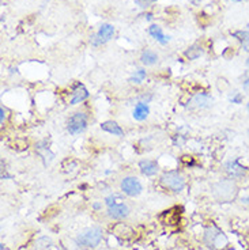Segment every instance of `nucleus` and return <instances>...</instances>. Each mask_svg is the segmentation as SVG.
I'll return each instance as SVG.
<instances>
[{
	"label": "nucleus",
	"mask_w": 249,
	"mask_h": 250,
	"mask_svg": "<svg viewBox=\"0 0 249 250\" xmlns=\"http://www.w3.org/2000/svg\"><path fill=\"white\" fill-rule=\"evenodd\" d=\"M247 109H248V112H249V102H248V104H247Z\"/></svg>",
	"instance_id": "obj_27"
},
{
	"label": "nucleus",
	"mask_w": 249,
	"mask_h": 250,
	"mask_svg": "<svg viewBox=\"0 0 249 250\" xmlns=\"http://www.w3.org/2000/svg\"><path fill=\"white\" fill-rule=\"evenodd\" d=\"M130 215V208L128 206L123 203V201H120V203H116V204H113V206L108 207V216L112 219H124L127 218Z\"/></svg>",
	"instance_id": "obj_9"
},
{
	"label": "nucleus",
	"mask_w": 249,
	"mask_h": 250,
	"mask_svg": "<svg viewBox=\"0 0 249 250\" xmlns=\"http://www.w3.org/2000/svg\"><path fill=\"white\" fill-rule=\"evenodd\" d=\"M248 136H249V129H248Z\"/></svg>",
	"instance_id": "obj_29"
},
{
	"label": "nucleus",
	"mask_w": 249,
	"mask_h": 250,
	"mask_svg": "<svg viewBox=\"0 0 249 250\" xmlns=\"http://www.w3.org/2000/svg\"><path fill=\"white\" fill-rule=\"evenodd\" d=\"M212 193L219 200H229L231 197H234L236 194V185L234 182L229 180L219 181L212 187Z\"/></svg>",
	"instance_id": "obj_4"
},
{
	"label": "nucleus",
	"mask_w": 249,
	"mask_h": 250,
	"mask_svg": "<svg viewBox=\"0 0 249 250\" xmlns=\"http://www.w3.org/2000/svg\"><path fill=\"white\" fill-rule=\"evenodd\" d=\"M101 241H102V230L100 227L86 229V230L79 232L78 237L75 238L76 245L85 246V248H95L97 245H100Z\"/></svg>",
	"instance_id": "obj_1"
},
{
	"label": "nucleus",
	"mask_w": 249,
	"mask_h": 250,
	"mask_svg": "<svg viewBox=\"0 0 249 250\" xmlns=\"http://www.w3.org/2000/svg\"><path fill=\"white\" fill-rule=\"evenodd\" d=\"M88 97H89L88 90L85 88V86H83V84L78 83V84H76V86L74 87V90H72V97H71L69 104H71V105L81 104V102H83V101L86 100Z\"/></svg>",
	"instance_id": "obj_10"
},
{
	"label": "nucleus",
	"mask_w": 249,
	"mask_h": 250,
	"mask_svg": "<svg viewBox=\"0 0 249 250\" xmlns=\"http://www.w3.org/2000/svg\"><path fill=\"white\" fill-rule=\"evenodd\" d=\"M140 62L144 65H154L158 62V55H157L154 50L146 49L142 53V56H140Z\"/></svg>",
	"instance_id": "obj_16"
},
{
	"label": "nucleus",
	"mask_w": 249,
	"mask_h": 250,
	"mask_svg": "<svg viewBox=\"0 0 249 250\" xmlns=\"http://www.w3.org/2000/svg\"><path fill=\"white\" fill-rule=\"evenodd\" d=\"M243 87L245 91L249 93V59L247 60V71L243 76Z\"/></svg>",
	"instance_id": "obj_21"
},
{
	"label": "nucleus",
	"mask_w": 249,
	"mask_h": 250,
	"mask_svg": "<svg viewBox=\"0 0 249 250\" xmlns=\"http://www.w3.org/2000/svg\"><path fill=\"white\" fill-rule=\"evenodd\" d=\"M149 34L162 45H166L169 42V40H170L168 36H165V33L162 31L161 27H159V26H157V25L150 26V27H149Z\"/></svg>",
	"instance_id": "obj_15"
},
{
	"label": "nucleus",
	"mask_w": 249,
	"mask_h": 250,
	"mask_svg": "<svg viewBox=\"0 0 249 250\" xmlns=\"http://www.w3.org/2000/svg\"><path fill=\"white\" fill-rule=\"evenodd\" d=\"M149 113L150 107L147 105V102H139V104H136L135 109H134L132 116H134V119L136 120V121H144L149 117Z\"/></svg>",
	"instance_id": "obj_13"
},
{
	"label": "nucleus",
	"mask_w": 249,
	"mask_h": 250,
	"mask_svg": "<svg viewBox=\"0 0 249 250\" xmlns=\"http://www.w3.org/2000/svg\"><path fill=\"white\" fill-rule=\"evenodd\" d=\"M101 129L108 132V133H111L113 136H123L124 135L123 128L116 121H105V123H102L101 124Z\"/></svg>",
	"instance_id": "obj_14"
},
{
	"label": "nucleus",
	"mask_w": 249,
	"mask_h": 250,
	"mask_svg": "<svg viewBox=\"0 0 249 250\" xmlns=\"http://www.w3.org/2000/svg\"><path fill=\"white\" fill-rule=\"evenodd\" d=\"M101 207H102V206H101L100 203H94V204H93V208H94V209H97V211H98V209H101Z\"/></svg>",
	"instance_id": "obj_25"
},
{
	"label": "nucleus",
	"mask_w": 249,
	"mask_h": 250,
	"mask_svg": "<svg viewBox=\"0 0 249 250\" xmlns=\"http://www.w3.org/2000/svg\"><path fill=\"white\" fill-rule=\"evenodd\" d=\"M225 170L226 173L230 175L231 178H243L247 174V167L240 165V159H231L229 162L225 163Z\"/></svg>",
	"instance_id": "obj_8"
},
{
	"label": "nucleus",
	"mask_w": 249,
	"mask_h": 250,
	"mask_svg": "<svg viewBox=\"0 0 249 250\" xmlns=\"http://www.w3.org/2000/svg\"><path fill=\"white\" fill-rule=\"evenodd\" d=\"M139 169L142 171V174L146 175V177H153L158 173V165L154 161H140L139 162Z\"/></svg>",
	"instance_id": "obj_12"
},
{
	"label": "nucleus",
	"mask_w": 249,
	"mask_h": 250,
	"mask_svg": "<svg viewBox=\"0 0 249 250\" xmlns=\"http://www.w3.org/2000/svg\"><path fill=\"white\" fill-rule=\"evenodd\" d=\"M88 126V116L85 113H75L72 114L68 120V125H67V129L71 135H79L82 132L86 129Z\"/></svg>",
	"instance_id": "obj_5"
},
{
	"label": "nucleus",
	"mask_w": 249,
	"mask_h": 250,
	"mask_svg": "<svg viewBox=\"0 0 249 250\" xmlns=\"http://www.w3.org/2000/svg\"><path fill=\"white\" fill-rule=\"evenodd\" d=\"M4 120H6V109L1 106L0 107V124H4Z\"/></svg>",
	"instance_id": "obj_23"
},
{
	"label": "nucleus",
	"mask_w": 249,
	"mask_h": 250,
	"mask_svg": "<svg viewBox=\"0 0 249 250\" xmlns=\"http://www.w3.org/2000/svg\"><path fill=\"white\" fill-rule=\"evenodd\" d=\"M136 1V4L137 6H140V7H149L151 3H154V1H157V0H135Z\"/></svg>",
	"instance_id": "obj_22"
},
{
	"label": "nucleus",
	"mask_w": 249,
	"mask_h": 250,
	"mask_svg": "<svg viewBox=\"0 0 249 250\" xmlns=\"http://www.w3.org/2000/svg\"><path fill=\"white\" fill-rule=\"evenodd\" d=\"M204 242L212 249L221 250L227 245V238L218 227L212 226L204 231Z\"/></svg>",
	"instance_id": "obj_2"
},
{
	"label": "nucleus",
	"mask_w": 249,
	"mask_h": 250,
	"mask_svg": "<svg viewBox=\"0 0 249 250\" xmlns=\"http://www.w3.org/2000/svg\"><path fill=\"white\" fill-rule=\"evenodd\" d=\"M191 1H192L193 4H196V6H198V4H200V3H202L203 0H191Z\"/></svg>",
	"instance_id": "obj_26"
},
{
	"label": "nucleus",
	"mask_w": 249,
	"mask_h": 250,
	"mask_svg": "<svg viewBox=\"0 0 249 250\" xmlns=\"http://www.w3.org/2000/svg\"><path fill=\"white\" fill-rule=\"evenodd\" d=\"M121 190L130 197H136L142 193L143 187L136 177H125L121 181Z\"/></svg>",
	"instance_id": "obj_6"
},
{
	"label": "nucleus",
	"mask_w": 249,
	"mask_h": 250,
	"mask_svg": "<svg viewBox=\"0 0 249 250\" xmlns=\"http://www.w3.org/2000/svg\"><path fill=\"white\" fill-rule=\"evenodd\" d=\"M233 1H241V0H233Z\"/></svg>",
	"instance_id": "obj_28"
},
{
	"label": "nucleus",
	"mask_w": 249,
	"mask_h": 250,
	"mask_svg": "<svg viewBox=\"0 0 249 250\" xmlns=\"http://www.w3.org/2000/svg\"><path fill=\"white\" fill-rule=\"evenodd\" d=\"M144 78H146V71L144 69H136L135 74L130 78V82L139 84V83H142L144 81Z\"/></svg>",
	"instance_id": "obj_19"
},
{
	"label": "nucleus",
	"mask_w": 249,
	"mask_h": 250,
	"mask_svg": "<svg viewBox=\"0 0 249 250\" xmlns=\"http://www.w3.org/2000/svg\"><path fill=\"white\" fill-rule=\"evenodd\" d=\"M243 100H244V95L241 93H238V91H234V93L231 94L230 97H229V101H230L231 104H236V105L243 104Z\"/></svg>",
	"instance_id": "obj_20"
},
{
	"label": "nucleus",
	"mask_w": 249,
	"mask_h": 250,
	"mask_svg": "<svg viewBox=\"0 0 249 250\" xmlns=\"http://www.w3.org/2000/svg\"><path fill=\"white\" fill-rule=\"evenodd\" d=\"M162 185L173 192H181L185 188V180L179 171H166L161 177Z\"/></svg>",
	"instance_id": "obj_3"
},
{
	"label": "nucleus",
	"mask_w": 249,
	"mask_h": 250,
	"mask_svg": "<svg viewBox=\"0 0 249 250\" xmlns=\"http://www.w3.org/2000/svg\"><path fill=\"white\" fill-rule=\"evenodd\" d=\"M211 102L212 98L208 95V94L205 93H199L196 94L195 97L191 101V105L195 107H200V109H204V107L211 106Z\"/></svg>",
	"instance_id": "obj_11"
},
{
	"label": "nucleus",
	"mask_w": 249,
	"mask_h": 250,
	"mask_svg": "<svg viewBox=\"0 0 249 250\" xmlns=\"http://www.w3.org/2000/svg\"><path fill=\"white\" fill-rule=\"evenodd\" d=\"M231 36L234 38H237V40L241 42L244 50L249 52V30L234 31V33H231Z\"/></svg>",
	"instance_id": "obj_17"
},
{
	"label": "nucleus",
	"mask_w": 249,
	"mask_h": 250,
	"mask_svg": "<svg viewBox=\"0 0 249 250\" xmlns=\"http://www.w3.org/2000/svg\"><path fill=\"white\" fill-rule=\"evenodd\" d=\"M185 57H187L188 60H196V59H199L202 55H203V48L200 46V45H192V46H189L187 50H185Z\"/></svg>",
	"instance_id": "obj_18"
},
{
	"label": "nucleus",
	"mask_w": 249,
	"mask_h": 250,
	"mask_svg": "<svg viewBox=\"0 0 249 250\" xmlns=\"http://www.w3.org/2000/svg\"><path fill=\"white\" fill-rule=\"evenodd\" d=\"M113 34H114V27H113L112 25H109V23H104V25L100 27L98 33L91 38V44H93L94 46L105 44V42H108V41L113 37Z\"/></svg>",
	"instance_id": "obj_7"
},
{
	"label": "nucleus",
	"mask_w": 249,
	"mask_h": 250,
	"mask_svg": "<svg viewBox=\"0 0 249 250\" xmlns=\"http://www.w3.org/2000/svg\"><path fill=\"white\" fill-rule=\"evenodd\" d=\"M241 203L245 204V206H249V196L248 197H243V199H241Z\"/></svg>",
	"instance_id": "obj_24"
}]
</instances>
